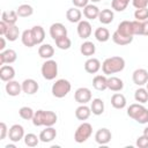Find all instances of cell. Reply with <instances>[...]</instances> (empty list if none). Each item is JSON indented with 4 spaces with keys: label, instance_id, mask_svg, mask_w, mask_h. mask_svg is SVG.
I'll list each match as a JSON object with an SVG mask.
<instances>
[{
    "label": "cell",
    "instance_id": "cell-48",
    "mask_svg": "<svg viewBox=\"0 0 148 148\" xmlns=\"http://www.w3.org/2000/svg\"><path fill=\"white\" fill-rule=\"evenodd\" d=\"M7 29H8V24H7L6 22L1 21V22H0V35H1V36H5Z\"/></svg>",
    "mask_w": 148,
    "mask_h": 148
},
{
    "label": "cell",
    "instance_id": "cell-41",
    "mask_svg": "<svg viewBox=\"0 0 148 148\" xmlns=\"http://www.w3.org/2000/svg\"><path fill=\"white\" fill-rule=\"evenodd\" d=\"M18 114L24 120H32V117L35 114V111L29 106H22L18 110Z\"/></svg>",
    "mask_w": 148,
    "mask_h": 148
},
{
    "label": "cell",
    "instance_id": "cell-45",
    "mask_svg": "<svg viewBox=\"0 0 148 148\" xmlns=\"http://www.w3.org/2000/svg\"><path fill=\"white\" fill-rule=\"evenodd\" d=\"M132 5L139 9V8H146L148 6V0H132Z\"/></svg>",
    "mask_w": 148,
    "mask_h": 148
},
{
    "label": "cell",
    "instance_id": "cell-5",
    "mask_svg": "<svg viewBox=\"0 0 148 148\" xmlns=\"http://www.w3.org/2000/svg\"><path fill=\"white\" fill-rule=\"evenodd\" d=\"M40 72H42V75L45 80H47V81L54 80L58 75V64H57V61H54L52 59L45 60V62L42 65Z\"/></svg>",
    "mask_w": 148,
    "mask_h": 148
},
{
    "label": "cell",
    "instance_id": "cell-46",
    "mask_svg": "<svg viewBox=\"0 0 148 148\" xmlns=\"http://www.w3.org/2000/svg\"><path fill=\"white\" fill-rule=\"evenodd\" d=\"M8 128H7V125L6 123H0V140H3L7 135H8Z\"/></svg>",
    "mask_w": 148,
    "mask_h": 148
},
{
    "label": "cell",
    "instance_id": "cell-38",
    "mask_svg": "<svg viewBox=\"0 0 148 148\" xmlns=\"http://www.w3.org/2000/svg\"><path fill=\"white\" fill-rule=\"evenodd\" d=\"M54 42H56L57 47H58V49H60V50H68V49L72 46V40H71L67 36L60 37V38L56 39Z\"/></svg>",
    "mask_w": 148,
    "mask_h": 148
},
{
    "label": "cell",
    "instance_id": "cell-2",
    "mask_svg": "<svg viewBox=\"0 0 148 148\" xmlns=\"http://www.w3.org/2000/svg\"><path fill=\"white\" fill-rule=\"evenodd\" d=\"M125 68V60L121 57H110L106 58L102 64V71L106 75L116 74Z\"/></svg>",
    "mask_w": 148,
    "mask_h": 148
},
{
    "label": "cell",
    "instance_id": "cell-34",
    "mask_svg": "<svg viewBox=\"0 0 148 148\" xmlns=\"http://www.w3.org/2000/svg\"><path fill=\"white\" fill-rule=\"evenodd\" d=\"M20 36V29L14 24V25H8V29L5 34V37L9 42H15Z\"/></svg>",
    "mask_w": 148,
    "mask_h": 148
},
{
    "label": "cell",
    "instance_id": "cell-29",
    "mask_svg": "<svg viewBox=\"0 0 148 148\" xmlns=\"http://www.w3.org/2000/svg\"><path fill=\"white\" fill-rule=\"evenodd\" d=\"M66 17L69 22L72 23H79L81 21V17H82V13L80 9H77V7L75 8H69L67 12H66Z\"/></svg>",
    "mask_w": 148,
    "mask_h": 148
},
{
    "label": "cell",
    "instance_id": "cell-28",
    "mask_svg": "<svg viewBox=\"0 0 148 148\" xmlns=\"http://www.w3.org/2000/svg\"><path fill=\"white\" fill-rule=\"evenodd\" d=\"M113 17H114V14L109 8L102 9L99 12V15H98V20H99V22L102 24H110L113 21Z\"/></svg>",
    "mask_w": 148,
    "mask_h": 148
},
{
    "label": "cell",
    "instance_id": "cell-22",
    "mask_svg": "<svg viewBox=\"0 0 148 148\" xmlns=\"http://www.w3.org/2000/svg\"><path fill=\"white\" fill-rule=\"evenodd\" d=\"M92 87L98 91L108 89V77L105 75H96L92 79Z\"/></svg>",
    "mask_w": 148,
    "mask_h": 148
},
{
    "label": "cell",
    "instance_id": "cell-44",
    "mask_svg": "<svg viewBox=\"0 0 148 148\" xmlns=\"http://www.w3.org/2000/svg\"><path fill=\"white\" fill-rule=\"evenodd\" d=\"M136 146L139 148H148V138L145 134H142L141 136H139L136 139Z\"/></svg>",
    "mask_w": 148,
    "mask_h": 148
},
{
    "label": "cell",
    "instance_id": "cell-35",
    "mask_svg": "<svg viewBox=\"0 0 148 148\" xmlns=\"http://www.w3.org/2000/svg\"><path fill=\"white\" fill-rule=\"evenodd\" d=\"M16 13H17L18 17H29L34 14V8L28 3H23V5L18 6V8L16 9Z\"/></svg>",
    "mask_w": 148,
    "mask_h": 148
},
{
    "label": "cell",
    "instance_id": "cell-20",
    "mask_svg": "<svg viewBox=\"0 0 148 148\" xmlns=\"http://www.w3.org/2000/svg\"><path fill=\"white\" fill-rule=\"evenodd\" d=\"M99 8L96 6V5H92V3H88L84 8H83V15L88 20H95V18H98V15H99Z\"/></svg>",
    "mask_w": 148,
    "mask_h": 148
},
{
    "label": "cell",
    "instance_id": "cell-54",
    "mask_svg": "<svg viewBox=\"0 0 148 148\" xmlns=\"http://www.w3.org/2000/svg\"><path fill=\"white\" fill-rule=\"evenodd\" d=\"M146 89H147V91H148V82L146 83Z\"/></svg>",
    "mask_w": 148,
    "mask_h": 148
},
{
    "label": "cell",
    "instance_id": "cell-30",
    "mask_svg": "<svg viewBox=\"0 0 148 148\" xmlns=\"http://www.w3.org/2000/svg\"><path fill=\"white\" fill-rule=\"evenodd\" d=\"M31 32H32V37L35 39V43L36 45L37 44H42L44 38H45V31H44V28L40 27V25H35L31 28Z\"/></svg>",
    "mask_w": 148,
    "mask_h": 148
},
{
    "label": "cell",
    "instance_id": "cell-23",
    "mask_svg": "<svg viewBox=\"0 0 148 148\" xmlns=\"http://www.w3.org/2000/svg\"><path fill=\"white\" fill-rule=\"evenodd\" d=\"M111 105L114 108V109H118V110H121L126 106V98L123 94H119V92H116L112 95L111 97Z\"/></svg>",
    "mask_w": 148,
    "mask_h": 148
},
{
    "label": "cell",
    "instance_id": "cell-42",
    "mask_svg": "<svg viewBox=\"0 0 148 148\" xmlns=\"http://www.w3.org/2000/svg\"><path fill=\"white\" fill-rule=\"evenodd\" d=\"M134 18L138 21H146L148 20V8H139L134 12Z\"/></svg>",
    "mask_w": 148,
    "mask_h": 148
},
{
    "label": "cell",
    "instance_id": "cell-11",
    "mask_svg": "<svg viewBox=\"0 0 148 148\" xmlns=\"http://www.w3.org/2000/svg\"><path fill=\"white\" fill-rule=\"evenodd\" d=\"M132 80L136 86H143L148 82V72L145 68H138L133 72Z\"/></svg>",
    "mask_w": 148,
    "mask_h": 148
},
{
    "label": "cell",
    "instance_id": "cell-39",
    "mask_svg": "<svg viewBox=\"0 0 148 148\" xmlns=\"http://www.w3.org/2000/svg\"><path fill=\"white\" fill-rule=\"evenodd\" d=\"M23 139H24L25 146H28V147H36V146L38 145V142L40 141V140H39V136H37V135L34 134V133H28V134H25Z\"/></svg>",
    "mask_w": 148,
    "mask_h": 148
},
{
    "label": "cell",
    "instance_id": "cell-26",
    "mask_svg": "<svg viewBox=\"0 0 148 148\" xmlns=\"http://www.w3.org/2000/svg\"><path fill=\"white\" fill-rule=\"evenodd\" d=\"M18 18V15L16 10H5L1 15V21L6 22L8 25H14Z\"/></svg>",
    "mask_w": 148,
    "mask_h": 148
},
{
    "label": "cell",
    "instance_id": "cell-19",
    "mask_svg": "<svg viewBox=\"0 0 148 148\" xmlns=\"http://www.w3.org/2000/svg\"><path fill=\"white\" fill-rule=\"evenodd\" d=\"M101 67H102L101 61L98 59H96V58H89L84 62V69L89 74H96L101 69Z\"/></svg>",
    "mask_w": 148,
    "mask_h": 148
},
{
    "label": "cell",
    "instance_id": "cell-16",
    "mask_svg": "<svg viewBox=\"0 0 148 148\" xmlns=\"http://www.w3.org/2000/svg\"><path fill=\"white\" fill-rule=\"evenodd\" d=\"M56 136H57V131L56 128H53V126H46V128L39 133V140L44 143L53 141Z\"/></svg>",
    "mask_w": 148,
    "mask_h": 148
},
{
    "label": "cell",
    "instance_id": "cell-25",
    "mask_svg": "<svg viewBox=\"0 0 148 148\" xmlns=\"http://www.w3.org/2000/svg\"><path fill=\"white\" fill-rule=\"evenodd\" d=\"M124 88V82L121 79L117 76H110L108 77V89L112 91H120Z\"/></svg>",
    "mask_w": 148,
    "mask_h": 148
},
{
    "label": "cell",
    "instance_id": "cell-1",
    "mask_svg": "<svg viewBox=\"0 0 148 148\" xmlns=\"http://www.w3.org/2000/svg\"><path fill=\"white\" fill-rule=\"evenodd\" d=\"M57 114L53 111L37 110L32 117V124L35 126H53L57 123Z\"/></svg>",
    "mask_w": 148,
    "mask_h": 148
},
{
    "label": "cell",
    "instance_id": "cell-31",
    "mask_svg": "<svg viewBox=\"0 0 148 148\" xmlns=\"http://www.w3.org/2000/svg\"><path fill=\"white\" fill-rule=\"evenodd\" d=\"M90 109L95 116H101L104 112V102L101 98H94L91 101Z\"/></svg>",
    "mask_w": 148,
    "mask_h": 148
},
{
    "label": "cell",
    "instance_id": "cell-15",
    "mask_svg": "<svg viewBox=\"0 0 148 148\" xmlns=\"http://www.w3.org/2000/svg\"><path fill=\"white\" fill-rule=\"evenodd\" d=\"M120 35L123 36H126V37H133L134 36V32H133V24H132V21H121L118 27H117V30Z\"/></svg>",
    "mask_w": 148,
    "mask_h": 148
},
{
    "label": "cell",
    "instance_id": "cell-33",
    "mask_svg": "<svg viewBox=\"0 0 148 148\" xmlns=\"http://www.w3.org/2000/svg\"><path fill=\"white\" fill-rule=\"evenodd\" d=\"M112 40H113L116 44H118V45H120V46H124V45H128L130 43H132L133 37H126V36L120 35L118 31H114V32L112 34Z\"/></svg>",
    "mask_w": 148,
    "mask_h": 148
},
{
    "label": "cell",
    "instance_id": "cell-40",
    "mask_svg": "<svg viewBox=\"0 0 148 148\" xmlns=\"http://www.w3.org/2000/svg\"><path fill=\"white\" fill-rule=\"evenodd\" d=\"M130 1L131 0H112L111 7L116 12H123V10H125L127 8Z\"/></svg>",
    "mask_w": 148,
    "mask_h": 148
},
{
    "label": "cell",
    "instance_id": "cell-13",
    "mask_svg": "<svg viewBox=\"0 0 148 148\" xmlns=\"http://www.w3.org/2000/svg\"><path fill=\"white\" fill-rule=\"evenodd\" d=\"M17 59V54L13 49H7L0 52V65L13 64Z\"/></svg>",
    "mask_w": 148,
    "mask_h": 148
},
{
    "label": "cell",
    "instance_id": "cell-53",
    "mask_svg": "<svg viewBox=\"0 0 148 148\" xmlns=\"http://www.w3.org/2000/svg\"><path fill=\"white\" fill-rule=\"evenodd\" d=\"M90 1H91V2H99L101 0H90Z\"/></svg>",
    "mask_w": 148,
    "mask_h": 148
},
{
    "label": "cell",
    "instance_id": "cell-4",
    "mask_svg": "<svg viewBox=\"0 0 148 148\" xmlns=\"http://www.w3.org/2000/svg\"><path fill=\"white\" fill-rule=\"evenodd\" d=\"M71 89H72V86L68 80L59 79L52 86V95L57 98H62L71 91Z\"/></svg>",
    "mask_w": 148,
    "mask_h": 148
},
{
    "label": "cell",
    "instance_id": "cell-6",
    "mask_svg": "<svg viewBox=\"0 0 148 148\" xmlns=\"http://www.w3.org/2000/svg\"><path fill=\"white\" fill-rule=\"evenodd\" d=\"M91 134H92V126H91V124L83 121L76 128V131L74 133V140L77 143H83V142H86L91 136Z\"/></svg>",
    "mask_w": 148,
    "mask_h": 148
},
{
    "label": "cell",
    "instance_id": "cell-12",
    "mask_svg": "<svg viewBox=\"0 0 148 148\" xmlns=\"http://www.w3.org/2000/svg\"><path fill=\"white\" fill-rule=\"evenodd\" d=\"M91 31H92V29H91L90 22L84 21V20L83 21L81 20L79 22V24H77V35H79L80 38H82V39L89 38L90 35H91Z\"/></svg>",
    "mask_w": 148,
    "mask_h": 148
},
{
    "label": "cell",
    "instance_id": "cell-7",
    "mask_svg": "<svg viewBox=\"0 0 148 148\" xmlns=\"http://www.w3.org/2000/svg\"><path fill=\"white\" fill-rule=\"evenodd\" d=\"M24 128L22 125L20 124H14L13 126L9 127L8 131V138L10 141L13 142H18L20 140H22L24 138Z\"/></svg>",
    "mask_w": 148,
    "mask_h": 148
},
{
    "label": "cell",
    "instance_id": "cell-52",
    "mask_svg": "<svg viewBox=\"0 0 148 148\" xmlns=\"http://www.w3.org/2000/svg\"><path fill=\"white\" fill-rule=\"evenodd\" d=\"M6 148H15V146L14 145H7Z\"/></svg>",
    "mask_w": 148,
    "mask_h": 148
},
{
    "label": "cell",
    "instance_id": "cell-36",
    "mask_svg": "<svg viewBox=\"0 0 148 148\" xmlns=\"http://www.w3.org/2000/svg\"><path fill=\"white\" fill-rule=\"evenodd\" d=\"M95 38L98 40V42H101V43H104V42H106V40H109V38H110V32H109V30L106 29V28H103V27H101V28H97L96 30H95Z\"/></svg>",
    "mask_w": 148,
    "mask_h": 148
},
{
    "label": "cell",
    "instance_id": "cell-8",
    "mask_svg": "<svg viewBox=\"0 0 148 148\" xmlns=\"http://www.w3.org/2000/svg\"><path fill=\"white\" fill-rule=\"evenodd\" d=\"M74 98L79 104H87L88 102L91 101V91L86 87H81L76 89L74 94Z\"/></svg>",
    "mask_w": 148,
    "mask_h": 148
},
{
    "label": "cell",
    "instance_id": "cell-10",
    "mask_svg": "<svg viewBox=\"0 0 148 148\" xmlns=\"http://www.w3.org/2000/svg\"><path fill=\"white\" fill-rule=\"evenodd\" d=\"M50 36L52 37L53 40H56V39H58L60 37L67 36V29L62 23H59V22L53 23L50 27Z\"/></svg>",
    "mask_w": 148,
    "mask_h": 148
},
{
    "label": "cell",
    "instance_id": "cell-50",
    "mask_svg": "<svg viewBox=\"0 0 148 148\" xmlns=\"http://www.w3.org/2000/svg\"><path fill=\"white\" fill-rule=\"evenodd\" d=\"M5 38H6L5 36L0 37V51H3L5 47H6V39Z\"/></svg>",
    "mask_w": 148,
    "mask_h": 148
},
{
    "label": "cell",
    "instance_id": "cell-9",
    "mask_svg": "<svg viewBox=\"0 0 148 148\" xmlns=\"http://www.w3.org/2000/svg\"><path fill=\"white\" fill-rule=\"evenodd\" d=\"M112 139V134L110 132V130L102 127L99 128L96 133H95V141L98 145H108Z\"/></svg>",
    "mask_w": 148,
    "mask_h": 148
},
{
    "label": "cell",
    "instance_id": "cell-49",
    "mask_svg": "<svg viewBox=\"0 0 148 148\" xmlns=\"http://www.w3.org/2000/svg\"><path fill=\"white\" fill-rule=\"evenodd\" d=\"M142 35L148 36V20L142 21Z\"/></svg>",
    "mask_w": 148,
    "mask_h": 148
},
{
    "label": "cell",
    "instance_id": "cell-32",
    "mask_svg": "<svg viewBox=\"0 0 148 148\" xmlns=\"http://www.w3.org/2000/svg\"><path fill=\"white\" fill-rule=\"evenodd\" d=\"M21 40H22V44L25 45L27 47H32L36 45L35 43V39L32 37V32H31V29H27L22 32V36H21Z\"/></svg>",
    "mask_w": 148,
    "mask_h": 148
},
{
    "label": "cell",
    "instance_id": "cell-51",
    "mask_svg": "<svg viewBox=\"0 0 148 148\" xmlns=\"http://www.w3.org/2000/svg\"><path fill=\"white\" fill-rule=\"evenodd\" d=\"M143 134L148 138V126H147V127H145V130H143Z\"/></svg>",
    "mask_w": 148,
    "mask_h": 148
},
{
    "label": "cell",
    "instance_id": "cell-17",
    "mask_svg": "<svg viewBox=\"0 0 148 148\" xmlns=\"http://www.w3.org/2000/svg\"><path fill=\"white\" fill-rule=\"evenodd\" d=\"M15 77V69L10 65H2L0 67V79L3 82H8Z\"/></svg>",
    "mask_w": 148,
    "mask_h": 148
},
{
    "label": "cell",
    "instance_id": "cell-21",
    "mask_svg": "<svg viewBox=\"0 0 148 148\" xmlns=\"http://www.w3.org/2000/svg\"><path fill=\"white\" fill-rule=\"evenodd\" d=\"M38 54L40 58L47 60V59H51L54 54V49L51 44H42L39 47H38Z\"/></svg>",
    "mask_w": 148,
    "mask_h": 148
},
{
    "label": "cell",
    "instance_id": "cell-27",
    "mask_svg": "<svg viewBox=\"0 0 148 148\" xmlns=\"http://www.w3.org/2000/svg\"><path fill=\"white\" fill-rule=\"evenodd\" d=\"M80 52H81L83 56H86V57H91V56H94V53L96 52V46H95V44H94L92 42L86 40V42H83V43L81 44V46H80Z\"/></svg>",
    "mask_w": 148,
    "mask_h": 148
},
{
    "label": "cell",
    "instance_id": "cell-3",
    "mask_svg": "<svg viewBox=\"0 0 148 148\" xmlns=\"http://www.w3.org/2000/svg\"><path fill=\"white\" fill-rule=\"evenodd\" d=\"M127 116L134 119L139 124L148 123V109L145 108L141 103H133L127 109Z\"/></svg>",
    "mask_w": 148,
    "mask_h": 148
},
{
    "label": "cell",
    "instance_id": "cell-24",
    "mask_svg": "<svg viewBox=\"0 0 148 148\" xmlns=\"http://www.w3.org/2000/svg\"><path fill=\"white\" fill-rule=\"evenodd\" d=\"M90 114H91V109L88 108L86 104H81V105L77 106L76 110H75V117H76L79 120H82V121L87 120V119L90 117Z\"/></svg>",
    "mask_w": 148,
    "mask_h": 148
},
{
    "label": "cell",
    "instance_id": "cell-47",
    "mask_svg": "<svg viewBox=\"0 0 148 148\" xmlns=\"http://www.w3.org/2000/svg\"><path fill=\"white\" fill-rule=\"evenodd\" d=\"M89 1H90V0H72L73 5H74L75 7H77V8H84V7L88 5Z\"/></svg>",
    "mask_w": 148,
    "mask_h": 148
},
{
    "label": "cell",
    "instance_id": "cell-43",
    "mask_svg": "<svg viewBox=\"0 0 148 148\" xmlns=\"http://www.w3.org/2000/svg\"><path fill=\"white\" fill-rule=\"evenodd\" d=\"M132 24H133L134 35H142V21L134 20V21H132Z\"/></svg>",
    "mask_w": 148,
    "mask_h": 148
},
{
    "label": "cell",
    "instance_id": "cell-14",
    "mask_svg": "<svg viewBox=\"0 0 148 148\" xmlns=\"http://www.w3.org/2000/svg\"><path fill=\"white\" fill-rule=\"evenodd\" d=\"M21 84H22V91L25 92L27 95H34L39 89L37 81H35L34 79H25Z\"/></svg>",
    "mask_w": 148,
    "mask_h": 148
},
{
    "label": "cell",
    "instance_id": "cell-37",
    "mask_svg": "<svg viewBox=\"0 0 148 148\" xmlns=\"http://www.w3.org/2000/svg\"><path fill=\"white\" fill-rule=\"evenodd\" d=\"M134 99L138 102V103H141V104H145L148 102V91L146 88H139L135 90L134 92Z\"/></svg>",
    "mask_w": 148,
    "mask_h": 148
},
{
    "label": "cell",
    "instance_id": "cell-18",
    "mask_svg": "<svg viewBox=\"0 0 148 148\" xmlns=\"http://www.w3.org/2000/svg\"><path fill=\"white\" fill-rule=\"evenodd\" d=\"M5 89H6V92L9 96H13V97L14 96H18L21 94V91H22V84L18 83L17 81H15V80H10V81H8L6 83Z\"/></svg>",
    "mask_w": 148,
    "mask_h": 148
}]
</instances>
